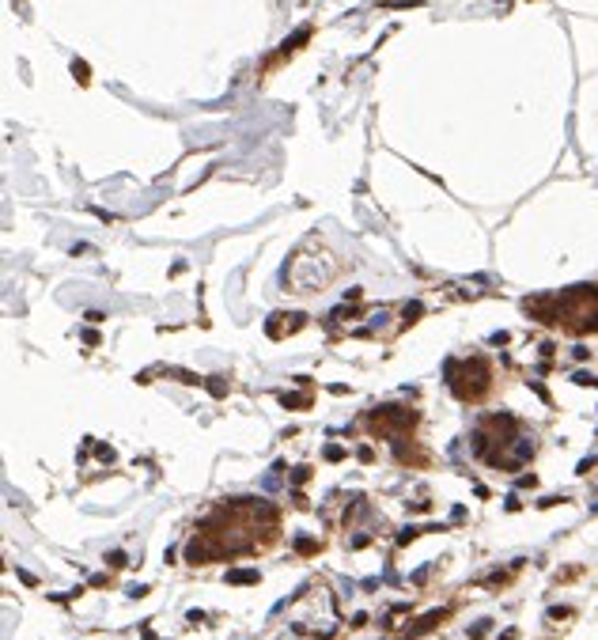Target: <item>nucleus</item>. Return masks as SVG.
<instances>
[{
	"label": "nucleus",
	"mask_w": 598,
	"mask_h": 640,
	"mask_svg": "<svg viewBox=\"0 0 598 640\" xmlns=\"http://www.w3.org/2000/svg\"><path fill=\"white\" fill-rule=\"evenodd\" d=\"M280 401L288 409H303V405H307V398H295V394H280Z\"/></svg>",
	"instance_id": "7"
},
{
	"label": "nucleus",
	"mask_w": 598,
	"mask_h": 640,
	"mask_svg": "<svg viewBox=\"0 0 598 640\" xmlns=\"http://www.w3.org/2000/svg\"><path fill=\"white\" fill-rule=\"evenodd\" d=\"M208 394H212V398H223V394H227V383H223L220 375H216V379H208Z\"/></svg>",
	"instance_id": "6"
},
{
	"label": "nucleus",
	"mask_w": 598,
	"mask_h": 640,
	"mask_svg": "<svg viewBox=\"0 0 598 640\" xmlns=\"http://www.w3.org/2000/svg\"><path fill=\"white\" fill-rule=\"evenodd\" d=\"M417 534H420L417 527H405L402 534H398V546H409V542H413V538H417Z\"/></svg>",
	"instance_id": "9"
},
{
	"label": "nucleus",
	"mask_w": 598,
	"mask_h": 640,
	"mask_svg": "<svg viewBox=\"0 0 598 640\" xmlns=\"http://www.w3.org/2000/svg\"><path fill=\"white\" fill-rule=\"evenodd\" d=\"M447 383H451L454 398L462 401H477L492 383V367L485 356H470V360H447Z\"/></svg>",
	"instance_id": "1"
},
{
	"label": "nucleus",
	"mask_w": 598,
	"mask_h": 640,
	"mask_svg": "<svg viewBox=\"0 0 598 640\" xmlns=\"http://www.w3.org/2000/svg\"><path fill=\"white\" fill-rule=\"evenodd\" d=\"M443 617H447V610H432V614H424L417 625H413V629H405V636H420V632H428L436 621H443Z\"/></svg>",
	"instance_id": "3"
},
{
	"label": "nucleus",
	"mask_w": 598,
	"mask_h": 640,
	"mask_svg": "<svg viewBox=\"0 0 598 640\" xmlns=\"http://www.w3.org/2000/svg\"><path fill=\"white\" fill-rule=\"evenodd\" d=\"M534 485H538V478H534V474H522V478H519V489H534Z\"/></svg>",
	"instance_id": "15"
},
{
	"label": "nucleus",
	"mask_w": 598,
	"mask_h": 640,
	"mask_svg": "<svg viewBox=\"0 0 598 640\" xmlns=\"http://www.w3.org/2000/svg\"><path fill=\"white\" fill-rule=\"evenodd\" d=\"M356 455H360V462H371V459H375V451H371V447H360Z\"/></svg>",
	"instance_id": "19"
},
{
	"label": "nucleus",
	"mask_w": 598,
	"mask_h": 640,
	"mask_svg": "<svg viewBox=\"0 0 598 640\" xmlns=\"http://www.w3.org/2000/svg\"><path fill=\"white\" fill-rule=\"evenodd\" d=\"M326 459H330V462H341L345 459V447H326Z\"/></svg>",
	"instance_id": "14"
},
{
	"label": "nucleus",
	"mask_w": 598,
	"mask_h": 640,
	"mask_svg": "<svg viewBox=\"0 0 598 640\" xmlns=\"http://www.w3.org/2000/svg\"><path fill=\"white\" fill-rule=\"evenodd\" d=\"M572 356H575V360H587V356H590V349H587V345H575V349H572Z\"/></svg>",
	"instance_id": "18"
},
{
	"label": "nucleus",
	"mask_w": 598,
	"mask_h": 640,
	"mask_svg": "<svg viewBox=\"0 0 598 640\" xmlns=\"http://www.w3.org/2000/svg\"><path fill=\"white\" fill-rule=\"evenodd\" d=\"M72 72L80 76V84H91V80H87V65H84V61H76V65H72Z\"/></svg>",
	"instance_id": "13"
},
{
	"label": "nucleus",
	"mask_w": 598,
	"mask_h": 640,
	"mask_svg": "<svg viewBox=\"0 0 598 640\" xmlns=\"http://www.w3.org/2000/svg\"><path fill=\"white\" fill-rule=\"evenodd\" d=\"M95 455H99L103 462H110V459H114V447H95Z\"/></svg>",
	"instance_id": "17"
},
{
	"label": "nucleus",
	"mask_w": 598,
	"mask_h": 640,
	"mask_svg": "<svg viewBox=\"0 0 598 640\" xmlns=\"http://www.w3.org/2000/svg\"><path fill=\"white\" fill-rule=\"evenodd\" d=\"M125 561H129V557L121 553V549H114V553H110V568H125Z\"/></svg>",
	"instance_id": "11"
},
{
	"label": "nucleus",
	"mask_w": 598,
	"mask_h": 640,
	"mask_svg": "<svg viewBox=\"0 0 598 640\" xmlns=\"http://www.w3.org/2000/svg\"><path fill=\"white\" fill-rule=\"evenodd\" d=\"M488 625H492V621H477V629L470 632V640H485L488 636Z\"/></svg>",
	"instance_id": "10"
},
{
	"label": "nucleus",
	"mask_w": 598,
	"mask_h": 640,
	"mask_svg": "<svg viewBox=\"0 0 598 640\" xmlns=\"http://www.w3.org/2000/svg\"><path fill=\"white\" fill-rule=\"evenodd\" d=\"M420 311H424L420 303H409V307H405V322H409V318H420Z\"/></svg>",
	"instance_id": "16"
},
{
	"label": "nucleus",
	"mask_w": 598,
	"mask_h": 640,
	"mask_svg": "<svg viewBox=\"0 0 598 640\" xmlns=\"http://www.w3.org/2000/svg\"><path fill=\"white\" fill-rule=\"evenodd\" d=\"M572 383H579V386H598V379H594V375H587V371H575V375H572Z\"/></svg>",
	"instance_id": "8"
},
{
	"label": "nucleus",
	"mask_w": 598,
	"mask_h": 640,
	"mask_svg": "<svg viewBox=\"0 0 598 640\" xmlns=\"http://www.w3.org/2000/svg\"><path fill=\"white\" fill-rule=\"evenodd\" d=\"M417 424V413L413 409H394V405H383V409L368 413V428L383 440H394V444H402L405 432H413Z\"/></svg>",
	"instance_id": "2"
},
{
	"label": "nucleus",
	"mask_w": 598,
	"mask_h": 640,
	"mask_svg": "<svg viewBox=\"0 0 598 640\" xmlns=\"http://www.w3.org/2000/svg\"><path fill=\"white\" fill-rule=\"evenodd\" d=\"M307 478H311V470H307V466H299L295 474H291V485H303V481H307Z\"/></svg>",
	"instance_id": "12"
},
{
	"label": "nucleus",
	"mask_w": 598,
	"mask_h": 640,
	"mask_svg": "<svg viewBox=\"0 0 598 640\" xmlns=\"http://www.w3.org/2000/svg\"><path fill=\"white\" fill-rule=\"evenodd\" d=\"M223 580H227V583H257L261 576H257V568H231Z\"/></svg>",
	"instance_id": "4"
},
{
	"label": "nucleus",
	"mask_w": 598,
	"mask_h": 640,
	"mask_svg": "<svg viewBox=\"0 0 598 640\" xmlns=\"http://www.w3.org/2000/svg\"><path fill=\"white\" fill-rule=\"evenodd\" d=\"M295 549H299L303 557H311V553H318V542H315V538H303V534H299V538H295Z\"/></svg>",
	"instance_id": "5"
}]
</instances>
